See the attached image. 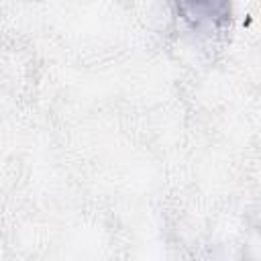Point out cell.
<instances>
[{"label":"cell","mask_w":261,"mask_h":261,"mask_svg":"<svg viewBox=\"0 0 261 261\" xmlns=\"http://www.w3.org/2000/svg\"><path fill=\"white\" fill-rule=\"evenodd\" d=\"M173 6L196 33H218L230 24V0H173Z\"/></svg>","instance_id":"6da1fadb"}]
</instances>
